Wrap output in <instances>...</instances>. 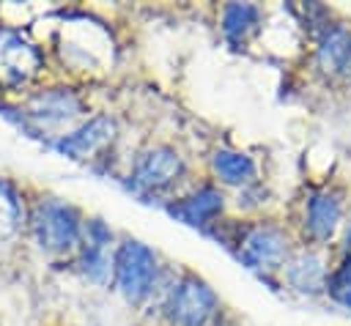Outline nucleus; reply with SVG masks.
<instances>
[{
	"mask_svg": "<svg viewBox=\"0 0 351 326\" xmlns=\"http://www.w3.org/2000/svg\"><path fill=\"white\" fill-rule=\"evenodd\" d=\"M247 268L269 279V274L282 271L291 258V238L285 227L274 222H244L233 225L230 233H214Z\"/></svg>",
	"mask_w": 351,
	"mask_h": 326,
	"instance_id": "f257e3e1",
	"label": "nucleus"
},
{
	"mask_svg": "<svg viewBox=\"0 0 351 326\" xmlns=\"http://www.w3.org/2000/svg\"><path fill=\"white\" fill-rule=\"evenodd\" d=\"M165 268L159 252L143 244L140 238H121L115 247L112 263V285L132 304L143 307L162 290Z\"/></svg>",
	"mask_w": 351,
	"mask_h": 326,
	"instance_id": "f03ea898",
	"label": "nucleus"
},
{
	"mask_svg": "<svg viewBox=\"0 0 351 326\" xmlns=\"http://www.w3.org/2000/svg\"><path fill=\"white\" fill-rule=\"evenodd\" d=\"M159 307L170 326H217L222 315L219 296L195 271L170 277L167 288H162Z\"/></svg>",
	"mask_w": 351,
	"mask_h": 326,
	"instance_id": "7ed1b4c3",
	"label": "nucleus"
},
{
	"mask_svg": "<svg viewBox=\"0 0 351 326\" xmlns=\"http://www.w3.org/2000/svg\"><path fill=\"white\" fill-rule=\"evenodd\" d=\"M27 227L41 252L55 255V258L60 255L69 258L77 252L82 241L85 219L77 205L58 200V197H47V200H38L27 211Z\"/></svg>",
	"mask_w": 351,
	"mask_h": 326,
	"instance_id": "20e7f679",
	"label": "nucleus"
},
{
	"mask_svg": "<svg viewBox=\"0 0 351 326\" xmlns=\"http://www.w3.org/2000/svg\"><path fill=\"white\" fill-rule=\"evenodd\" d=\"M184 175H186L184 156L173 145L156 142V145H148L145 151H140V156L132 164L126 186L140 197H151V195H162V192L173 189L176 184H181Z\"/></svg>",
	"mask_w": 351,
	"mask_h": 326,
	"instance_id": "39448f33",
	"label": "nucleus"
},
{
	"mask_svg": "<svg viewBox=\"0 0 351 326\" xmlns=\"http://www.w3.org/2000/svg\"><path fill=\"white\" fill-rule=\"evenodd\" d=\"M118 134H121L118 121H115L112 115L99 112V115L85 118L80 126H74V129L58 134L49 145H52L60 156H66V159H71V162L88 164V162H96V159H107V153H110L112 145L118 142Z\"/></svg>",
	"mask_w": 351,
	"mask_h": 326,
	"instance_id": "423d86ee",
	"label": "nucleus"
},
{
	"mask_svg": "<svg viewBox=\"0 0 351 326\" xmlns=\"http://www.w3.org/2000/svg\"><path fill=\"white\" fill-rule=\"evenodd\" d=\"M115 233L112 227L99 219V216H90L85 219V227H82V241L74 252L77 258V268L85 279H90L93 285L99 288H107L112 282V263H115Z\"/></svg>",
	"mask_w": 351,
	"mask_h": 326,
	"instance_id": "0eeeda50",
	"label": "nucleus"
},
{
	"mask_svg": "<svg viewBox=\"0 0 351 326\" xmlns=\"http://www.w3.org/2000/svg\"><path fill=\"white\" fill-rule=\"evenodd\" d=\"M44 68V52L14 27H0V82L5 88H25Z\"/></svg>",
	"mask_w": 351,
	"mask_h": 326,
	"instance_id": "6e6552de",
	"label": "nucleus"
},
{
	"mask_svg": "<svg viewBox=\"0 0 351 326\" xmlns=\"http://www.w3.org/2000/svg\"><path fill=\"white\" fill-rule=\"evenodd\" d=\"M22 112L36 126H63V123L82 118L88 112V107H85V99L80 96V90L66 88V85H55V88L36 90L27 99Z\"/></svg>",
	"mask_w": 351,
	"mask_h": 326,
	"instance_id": "1a4fd4ad",
	"label": "nucleus"
},
{
	"mask_svg": "<svg viewBox=\"0 0 351 326\" xmlns=\"http://www.w3.org/2000/svg\"><path fill=\"white\" fill-rule=\"evenodd\" d=\"M165 211L173 219L208 233L225 214V195H222V189L217 184H203V186L192 189L189 195L165 203Z\"/></svg>",
	"mask_w": 351,
	"mask_h": 326,
	"instance_id": "9d476101",
	"label": "nucleus"
},
{
	"mask_svg": "<svg viewBox=\"0 0 351 326\" xmlns=\"http://www.w3.org/2000/svg\"><path fill=\"white\" fill-rule=\"evenodd\" d=\"M343 216V203L335 189H310L304 197V214H302V230L313 244H324L337 233Z\"/></svg>",
	"mask_w": 351,
	"mask_h": 326,
	"instance_id": "9b49d317",
	"label": "nucleus"
},
{
	"mask_svg": "<svg viewBox=\"0 0 351 326\" xmlns=\"http://www.w3.org/2000/svg\"><path fill=\"white\" fill-rule=\"evenodd\" d=\"M326 277H329V268H326L324 258L315 249H307V247L291 252V258L282 268V279L296 293H304V296L321 293L326 288Z\"/></svg>",
	"mask_w": 351,
	"mask_h": 326,
	"instance_id": "f8f14e48",
	"label": "nucleus"
},
{
	"mask_svg": "<svg viewBox=\"0 0 351 326\" xmlns=\"http://www.w3.org/2000/svg\"><path fill=\"white\" fill-rule=\"evenodd\" d=\"M315 66L326 77L348 74L351 68V27L335 22L315 41Z\"/></svg>",
	"mask_w": 351,
	"mask_h": 326,
	"instance_id": "ddd939ff",
	"label": "nucleus"
},
{
	"mask_svg": "<svg viewBox=\"0 0 351 326\" xmlns=\"http://www.w3.org/2000/svg\"><path fill=\"white\" fill-rule=\"evenodd\" d=\"M211 175L217 184L222 186H233V189H247L258 181V164L250 153L236 151V148H217L208 159Z\"/></svg>",
	"mask_w": 351,
	"mask_h": 326,
	"instance_id": "4468645a",
	"label": "nucleus"
},
{
	"mask_svg": "<svg viewBox=\"0 0 351 326\" xmlns=\"http://www.w3.org/2000/svg\"><path fill=\"white\" fill-rule=\"evenodd\" d=\"M263 25V8L255 3H228L219 14V30L228 44L244 47Z\"/></svg>",
	"mask_w": 351,
	"mask_h": 326,
	"instance_id": "2eb2a0df",
	"label": "nucleus"
},
{
	"mask_svg": "<svg viewBox=\"0 0 351 326\" xmlns=\"http://www.w3.org/2000/svg\"><path fill=\"white\" fill-rule=\"evenodd\" d=\"M25 225H27V208L22 192L8 178H0V244L16 238Z\"/></svg>",
	"mask_w": 351,
	"mask_h": 326,
	"instance_id": "dca6fc26",
	"label": "nucleus"
},
{
	"mask_svg": "<svg viewBox=\"0 0 351 326\" xmlns=\"http://www.w3.org/2000/svg\"><path fill=\"white\" fill-rule=\"evenodd\" d=\"M324 293H326L335 304L351 310V258H343L340 266H335V268L329 271Z\"/></svg>",
	"mask_w": 351,
	"mask_h": 326,
	"instance_id": "f3484780",
	"label": "nucleus"
},
{
	"mask_svg": "<svg viewBox=\"0 0 351 326\" xmlns=\"http://www.w3.org/2000/svg\"><path fill=\"white\" fill-rule=\"evenodd\" d=\"M343 258H351V225L346 227V238H343Z\"/></svg>",
	"mask_w": 351,
	"mask_h": 326,
	"instance_id": "a211bd4d",
	"label": "nucleus"
},
{
	"mask_svg": "<svg viewBox=\"0 0 351 326\" xmlns=\"http://www.w3.org/2000/svg\"><path fill=\"white\" fill-rule=\"evenodd\" d=\"M348 79H351V68H348Z\"/></svg>",
	"mask_w": 351,
	"mask_h": 326,
	"instance_id": "6ab92c4d",
	"label": "nucleus"
}]
</instances>
